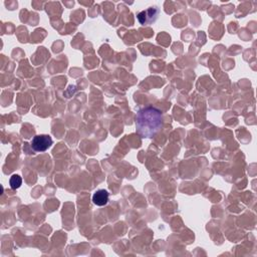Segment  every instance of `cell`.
Masks as SVG:
<instances>
[{
	"label": "cell",
	"instance_id": "obj_1",
	"mask_svg": "<svg viewBox=\"0 0 257 257\" xmlns=\"http://www.w3.org/2000/svg\"><path fill=\"white\" fill-rule=\"evenodd\" d=\"M163 127V115L153 107L141 109L136 116V130L142 138L154 137Z\"/></svg>",
	"mask_w": 257,
	"mask_h": 257
},
{
	"label": "cell",
	"instance_id": "obj_3",
	"mask_svg": "<svg viewBox=\"0 0 257 257\" xmlns=\"http://www.w3.org/2000/svg\"><path fill=\"white\" fill-rule=\"evenodd\" d=\"M52 139L48 135H38L31 141V148L36 152H45L52 146Z\"/></svg>",
	"mask_w": 257,
	"mask_h": 257
},
{
	"label": "cell",
	"instance_id": "obj_2",
	"mask_svg": "<svg viewBox=\"0 0 257 257\" xmlns=\"http://www.w3.org/2000/svg\"><path fill=\"white\" fill-rule=\"evenodd\" d=\"M159 15H160V9L157 6H151L148 9L141 11L137 15V17L141 25L147 26L156 22Z\"/></svg>",
	"mask_w": 257,
	"mask_h": 257
},
{
	"label": "cell",
	"instance_id": "obj_4",
	"mask_svg": "<svg viewBox=\"0 0 257 257\" xmlns=\"http://www.w3.org/2000/svg\"><path fill=\"white\" fill-rule=\"evenodd\" d=\"M109 198L110 194L109 192L105 189H100L98 191H95L92 195V202L96 206H106L109 203Z\"/></svg>",
	"mask_w": 257,
	"mask_h": 257
},
{
	"label": "cell",
	"instance_id": "obj_5",
	"mask_svg": "<svg viewBox=\"0 0 257 257\" xmlns=\"http://www.w3.org/2000/svg\"><path fill=\"white\" fill-rule=\"evenodd\" d=\"M9 184H10L11 189H13V190L18 189L22 184V179L18 175H13L9 180Z\"/></svg>",
	"mask_w": 257,
	"mask_h": 257
}]
</instances>
